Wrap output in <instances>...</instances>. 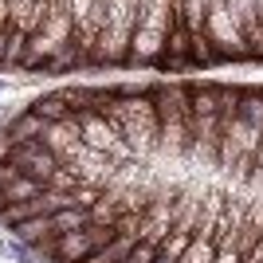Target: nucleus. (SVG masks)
I'll use <instances>...</instances> for the list:
<instances>
[{
  "label": "nucleus",
  "mask_w": 263,
  "mask_h": 263,
  "mask_svg": "<svg viewBox=\"0 0 263 263\" xmlns=\"http://www.w3.org/2000/svg\"><path fill=\"white\" fill-rule=\"evenodd\" d=\"M8 40H12V24H0V67H8Z\"/></svg>",
  "instance_id": "nucleus-5"
},
{
  "label": "nucleus",
  "mask_w": 263,
  "mask_h": 263,
  "mask_svg": "<svg viewBox=\"0 0 263 263\" xmlns=\"http://www.w3.org/2000/svg\"><path fill=\"white\" fill-rule=\"evenodd\" d=\"M173 4L177 0H138V28L130 35V55H126L130 67H161Z\"/></svg>",
  "instance_id": "nucleus-1"
},
{
  "label": "nucleus",
  "mask_w": 263,
  "mask_h": 263,
  "mask_svg": "<svg viewBox=\"0 0 263 263\" xmlns=\"http://www.w3.org/2000/svg\"><path fill=\"white\" fill-rule=\"evenodd\" d=\"M240 12V28H243V44H248V59H263V20H259V4L255 0H236Z\"/></svg>",
  "instance_id": "nucleus-4"
},
{
  "label": "nucleus",
  "mask_w": 263,
  "mask_h": 263,
  "mask_svg": "<svg viewBox=\"0 0 263 263\" xmlns=\"http://www.w3.org/2000/svg\"><path fill=\"white\" fill-rule=\"evenodd\" d=\"M138 28V0H110L106 24L95 44V67H122L130 55V35Z\"/></svg>",
  "instance_id": "nucleus-2"
},
{
  "label": "nucleus",
  "mask_w": 263,
  "mask_h": 263,
  "mask_svg": "<svg viewBox=\"0 0 263 263\" xmlns=\"http://www.w3.org/2000/svg\"><path fill=\"white\" fill-rule=\"evenodd\" d=\"M204 35H209L216 59H248V44H243V28H240L236 0H209Z\"/></svg>",
  "instance_id": "nucleus-3"
}]
</instances>
